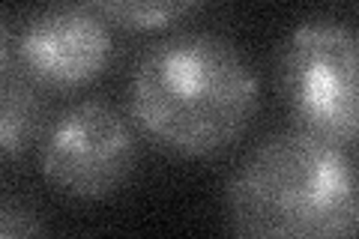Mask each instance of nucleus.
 I'll return each instance as SVG.
<instances>
[{
    "mask_svg": "<svg viewBox=\"0 0 359 239\" xmlns=\"http://www.w3.org/2000/svg\"><path fill=\"white\" fill-rule=\"evenodd\" d=\"M224 212L240 236H353L359 179L339 144L294 126L243 158L224 191Z\"/></svg>",
    "mask_w": 359,
    "mask_h": 239,
    "instance_id": "2",
    "label": "nucleus"
},
{
    "mask_svg": "<svg viewBox=\"0 0 359 239\" xmlns=\"http://www.w3.org/2000/svg\"><path fill=\"white\" fill-rule=\"evenodd\" d=\"M87 6L126 30H162L195 13L201 0H87Z\"/></svg>",
    "mask_w": 359,
    "mask_h": 239,
    "instance_id": "7",
    "label": "nucleus"
},
{
    "mask_svg": "<svg viewBox=\"0 0 359 239\" xmlns=\"http://www.w3.org/2000/svg\"><path fill=\"white\" fill-rule=\"evenodd\" d=\"M0 153L4 158H15L33 141L39 129V96L33 81L18 69L9 51H0Z\"/></svg>",
    "mask_w": 359,
    "mask_h": 239,
    "instance_id": "6",
    "label": "nucleus"
},
{
    "mask_svg": "<svg viewBox=\"0 0 359 239\" xmlns=\"http://www.w3.org/2000/svg\"><path fill=\"white\" fill-rule=\"evenodd\" d=\"M144 138L180 158H210L237 144L257 111V78L233 42L180 33L153 45L129 84Z\"/></svg>",
    "mask_w": 359,
    "mask_h": 239,
    "instance_id": "1",
    "label": "nucleus"
},
{
    "mask_svg": "<svg viewBox=\"0 0 359 239\" xmlns=\"http://www.w3.org/2000/svg\"><path fill=\"white\" fill-rule=\"evenodd\" d=\"M138 146L129 123L105 102L87 99L60 114L42 138V177L66 198L105 200L129 183Z\"/></svg>",
    "mask_w": 359,
    "mask_h": 239,
    "instance_id": "4",
    "label": "nucleus"
},
{
    "mask_svg": "<svg viewBox=\"0 0 359 239\" xmlns=\"http://www.w3.org/2000/svg\"><path fill=\"white\" fill-rule=\"evenodd\" d=\"M4 51L33 84L78 90L96 81L111 60V33L93 6L54 4L33 15L13 39L4 30Z\"/></svg>",
    "mask_w": 359,
    "mask_h": 239,
    "instance_id": "5",
    "label": "nucleus"
},
{
    "mask_svg": "<svg viewBox=\"0 0 359 239\" xmlns=\"http://www.w3.org/2000/svg\"><path fill=\"white\" fill-rule=\"evenodd\" d=\"M276 87L294 126L330 144L359 141V33L306 21L278 48Z\"/></svg>",
    "mask_w": 359,
    "mask_h": 239,
    "instance_id": "3",
    "label": "nucleus"
},
{
    "mask_svg": "<svg viewBox=\"0 0 359 239\" xmlns=\"http://www.w3.org/2000/svg\"><path fill=\"white\" fill-rule=\"evenodd\" d=\"M42 231L45 227L39 224V219L25 207V203L4 200V207H0V236L15 239V236H33V233H42Z\"/></svg>",
    "mask_w": 359,
    "mask_h": 239,
    "instance_id": "8",
    "label": "nucleus"
}]
</instances>
